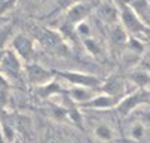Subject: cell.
<instances>
[{
    "mask_svg": "<svg viewBox=\"0 0 150 143\" xmlns=\"http://www.w3.org/2000/svg\"><path fill=\"white\" fill-rule=\"evenodd\" d=\"M40 42L45 48L52 49V51H61V48H64L62 34L58 33V31H52V30H43L42 31Z\"/></svg>",
    "mask_w": 150,
    "mask_h": 143,
    "instance_id": "obj_12",
    "label": "cell"
},
{
    "mask_svg": "<svg viewBox=\"0 0 150 143\" xmlns=\"http://www.w3.org/2000/svg\"><path fill=\"white\" fill-rule=\"evenodd\" d=\"M55 75L61 79H64L67 84H70L71 87H88V88H94L98 90L101 88L103 80L94 75H88V73H80V72H69V70H64V72H57Z\"/></svg>",
    "mask_w": 150,
    "mask_h": 143,
    "instance_id": "obj_3",
    "label": "cell"
},
{
    "mask_svg": "<svg viewBox=\"0 0 150 143\" xmlns=\"http://www.w3.org/2000/svg\"><path fill=\"white\" fill-rule=\"evenodd\" d=\"M120 101L119 97L115 95H109L105 92H97L88 103H85L83 107H88V109H97V110H104V109H113L117 106V103Z\"/></svg>",
    "mask_w": 150,
    "mask_h": 143,
    "instance_id": "obj_7",
    "label": "cell"
},
{
    "mask_svg": "<svg viewBox=\"0 0 150 143\" xmlns=\"http://www.w3.org/2000/svg\"><path fill=\"white\" fill-rule=\"evenodd\" d=\"M129 134H131V137H132L135 142H140V140L144 137V134H146V127L141 124L140 121H137L135 124L131 127V131H129Z\"/></svg>",
    "mask_w": 150,
    "mask_h": 143,
    "instance_id": "obj_24",
    "label": "cell"
},
{
    "mask_svg": "<svg viewBox=\"0 0 150 143\" xmlns=\"http://www.w3.org/2000/svg\"><path fill=\"white\" fill-rule=\"evenodd\" d=\"M94 133H95V137H97L100 142H112V140L115 139V131L112 130V127L105 125V124L98 125V127L94 130Z\"/></svg>",
    "mask_w": 150,
    "mask_h": 143,
    "instance_id": "obj_18",
    "label": "cell"
},
{
    "mask_svg": "<svg viewBox=\"0 0 150 143\" xmlns=\"http://www.w3.org/2000/svg\"><path fill=\"white\" fill-rule=\"evenodd\" d=\"M74 30H76V34L79 37H82V39H88V37L92 36V30H91V27H89V24L86 21H82V23L76 24Z\"/></svg>",
    "mask_w": 150,
    "mask_h": 143,
    "instance_id": "obj_22",
    "label": "cell"
},
{
    "mask_svg": "<svg viewBox=\"0 0 150 143\" xmlns=\"http://www.w3.org/2000/svg\"><path fill=\"white\" fill-rule=\"evenodd\" d=\"M100 91L109 94V95H115V97L122 98L126 94V85L123 82V79H120L117 76H110L109 79L103 80Z\"/></svg>",
    "mask_w": 150,
    "mask_h": 143,
    "instance_id": "obj_9",
    "label": "cell"
},
{
    "mask_svg": "<svg viewBox=\"0 0 150 143\" xmlns=\"http://www.w3.org/2000/svg\"><path fill=\"white\" fill-rule=\"evenodd\" d=\"M9 48L16 52V55L24 61V64L31 63V61L34 60V55H36L34 42L25 34H15Z\"/></svg>",
    "mask_w": 150,
    "mask_h": 143,
    "instance_id": "obj_5",
    "label": "cell"
},
{
    "mask_svg": "<svg viewBox=\"0 0 150 143\" xmlns=\"http://www.w3.org/2000/svg\"><path fill=\"white\" fill-rule=\"evenodd\" d=\"M83 45H85V49H86L92 57H98V55H101V52H103L100 43L97 42L95 39H92V37L83 39Z\"/></svg>",
    "mask_w": 150,
    "mask_h": 143,
    "instance_id": "obj_19",
    "label": "cell"
},
{
    "mask_svg": "<svg viewBox=\"0 0 150 143\" xmlns=\"http://www.w3.org/2000/svg\"><path fill=\"white\" fill-rule=\"evenodd\" d=\"M129 79L138 88L149 90V87H150V73L146 70H132L129 75Z\"/></svg>",
    "mask_w": 150,
    "mask_h": 143,
    "instance_id": "obj_15",
    "label": "cell"
},
{
    "mask_svg": "<svg viewBox=\"0 0 150 143\" xmlns=\"http://www.w3.org/2000/svg\"><path fill=\"white\" fill-rule=\"evenodd\" d=\"M98 90H94V88H88V87H71L69 90V95L70 98L74 101L76 105H85L97 94Z\"/></svg>",
    "mask_w": 150,
    "mask_h": 143,
    "instance_id": "obj_13",
    "label": "cell"
},
{
    "mask_svg": "<svg viewBox=\"0 0 150 143\" xmlns=\"http://www.w3.org/2000/svg\"><path fill=\"white\" fill-rule=\"evenodd\" d=\"M24 73H25L28 84L33 87L45 85V84L51 82L54 78H57L55 70H48L46 67H43L39 63H34V61L24 64Z\"/></svg>",
    "mask_w": 150,
    "mask_h": 143,
    "instance_id": "obj_4",
    "label": "cell"
},
{
    "mask_svg": "<svg viewBox=\"0 0 150 143\" xmlns=\"http://www.w3.org/2000/svg\"><path fill=\"white\" fill-rule=\"evenodd\" d=\"M147 92H149V97H150V90H147Z\"/></svg>",
    "mask_w": 150,
    "mask_h": 143,
    "instance_id": "obj_29",
    "label": "cell"
},
{
    "mask_svg": "<svg viewBox=\"0 0 150 143\" xmlns=\"http://www.w3.org/2000/svg\"><path fill=\"white\" fill-rule=\"evenodd\" d=\"M8 90H9V82H8L6 76L0 72V94L6 95V91H8Z\"/></svg>",
    "mask_w": 150,
    "mask_h": 143,
    "instance_id": "obj_26",
    "label": "cell"
},
{
    "mask_svg": "<svg viewBox=\"0 0 150 143\" xmlns=\"http://www.w3.org/2000/svg\"><path fill=\"white\" fill-rule=\"evenodd\" d=\"M144 23L147 27H150V2H149V8H147V14H146V18H144Z\"/></svg>",
    "mask_w": 150,
    "mask_h": 143,
    "instance_id": "obj_27",
    "label": "cell"
},
{
    "mask_svg": "<svg viewBox=\"0 0 150 143\" xmlns=\"http://www.w3.org/2000/svg\"><path fill=\"white\" fill-rule=\"evenodd\" d=\"M0 136L5 143H16L15 128L8 122H0Z\"/></svg>",
    "mask_w": 150,
    "mask_h": 143,
    "instance_id": "obj_17",
    "label": "cell"
},
{
    "mask_svg": "<svg viewBox=\"0 0 150 143\" xmlns=\"http://www.w3.org/2000/svg\"><path fill=\"white\" fill-rule=\"evenodd\" d=\"M13 34V26L12 24H2L0 26V49H8L11 46Z\"/></svg>",
    "mask_w": 150,
    "mask_h": 143,
    "instance_id": "obj_16",
    "label": "cell"
},
{
    "mask_svg": "<svg viewBox=\"0 0 150 143\" xmlns=\"http://www.w3.org/2000/svg\"><path fill=\"white\" fill-rule=\"evenodd\" d=\"M3 2H5V0H0V5H2V3H3Z\"/></svg>",
    "mask_w": 150,
    "mask_h": 143,
    "instance_id": "obj_28",
    "label": "cell"
},
{
    "mask_svg": "<svg viewBox=\"0 0 150 143\" xmlns=\"http://www.w3.org/2000/svg\"><path fill=\"white\" fill-rule=\"evenodd\" d=\"M34 91H36V94H37L40 98H52V97H55V95L66 94L69 90L62 88V85L57 80V78H54L51 82H48V84H45V85L34 87Z\"/></svg>",
    "mask_w": 150,
    "mask_h": 143,
    "instance_id": "obj_11",
    "label": "cell"
},
{
    "mask_svg": "<svg viewBox=\"0 0 150 143\" xmlns=\"http://www.w3.org/2000/svg\"><path fill=\"white\" fill-rule=\"evenodd\" d=\"M128 39H129L128 31L125 30V27L120 23H117L115 26H110V40H112L113 45H116V46L126 45Z\"/></svg>",
    "mask_w": 150,
    "mask_h": 143,
    "instance_id": "obj_14",
    "label": "cell"
},
{
    "mask_svg": "<svg viewBox=\"0 0 150 143\" xmlns=\"http://www.w3.org/2000/svg\"><path fill=\"white\" fill-rule=\"evenodd\" d=\"M97 14H98L101 21H104L105 24H109V26H115V24L120 23V14H119L117 3L104 2L103 5L98 6Z\"/></svg>",
    "mask_w": 150,
    "mask_h": 143,
    "instance_id": "obj_8",
    "label": "cell"
},
{
    "mask_svg": "<svg viewBox=\"0 0 150 143\" xmlns=\"http://www.w3.org/2000/svg\"><path fill=\"white\" fill-rule=\"evenodd\" d=\"M91 14V6L86 3H74L73 6H70L66 12V19L69 24H79L82 21H86L88 15Z\"/></svg>",
    "mask_w": 150,
    "mask_h": 143,
    "instance_id": "obj_10",
    "label": "cell"
},
{
    "mask_svg": "<svg viewBox=\"0 0 150 143\" xmlns=\"http://www.w3.org/2000/svg\"><path fill=\"white\" fill-rule=\"evenodd\" d=\"M129 5H131V8L138 14V16L144 21L146 14H147V8H149V0H132Z\"/></svg>",
    "mask_w": 150,
    "mask_h": 143,
    "instance_id": "obj_21",
    "label": "cell"
},
{
    "mask_svg": "<svg viewBox=\"0 0 150 143\" xmlns=\"http://www.w3.org/2000/svg\"><path fill=\"white\" fill-rule=\"evenodd\" d=\"M144 105H150L149 92H147V90L138 88L137 91H134L131 94H125L115 109L119 112V115L128 116L132 112H135L140 106H144Z\"/></svg>",
    "mask_w": 150,
    "mask_h": 143,
    "instance_id": "obj_2",
    "label": "cell"
},
{
    "mask_svg": "<svg viewBox=\"0 0 150 143\" xmlns=\"http://www.w3.org/2000/svg\"><path fill=\"white\" fill-rule=\"evenodd\" d=\"M138 60H140V55H137V54H134V52H131V51H128V49H126V52L122 55V61H123V64H125L128 69L135 67L137 63H138Z\"/></svg>",
    "mask_w": 150,
    "mask_h": 143,
    "instance_id": "obj_23",
    "label": "cell"
},
{
    "mask_svg": "<svg viewBox=\"0 0 150 143\" xmlns=\"http://www.w3.org/2000/svg\"><path fill=\"white\" fill-rule=\"evenodd\" d=\"M24 70V61L21 60L16 52L11 48L5 49V54L0 61V72L5 76L9 75L11 78H19Z\"/></svg>",
    "mask_w": 150,
    "mask_h": 143,
    "instance_id": "obj_6",
    "label": "cell"
},
{
    "mask_svg": "<svg viewBox=\"0 0 150 143\" xmlns=\"http://www.w3.org/2000/svg\"><path fill=\"white\" fill-rule=\"evenodd\" d=\"M141 124L147 128V127H150V109L149 107H146V109H143L141 112H140V119H138Z\"/></svg>",
    "mask_w": 150,
    "mask_h": 143,
    "instance_id": "obj_25",
    "label": "cell"
},
{
    "mask_svg": "<svg viewBox=\"0 0 150 143\" xmlns=\"http://www.w3.org/2000/svg\"><path fill=\"white\" fill-rule=\"evenodd\" d=\"M126 49L131 51V52H134V54H137V55H141V54L144 52V43L141 42L140 39H137L135 36H132V37L128 39Z\"/></svg>",
    "mask_w": 150,
    "mask_h": 143,
    "instance_id": "obj_20",
    "label": "cell"
},
{
    "mask_svg": "<svg viewBox=\"0 0 150 143\" xmlns=\"http://www.w3.org/2000/svg\"><path fill=\"white\" fill-rule=\"evenodd\" d=\"M117 8H119V14H120V24L125 27V30L128 33H131V34L146 33L147 26L144 24L143 19L138 16V14L131 8L129 3L119 2Z\"/></svg>",
    "mask_w": 150,
    "mask_h": 143,
    "instance_id": "obj_1",
    "label": "cell"
}]
</instances>
